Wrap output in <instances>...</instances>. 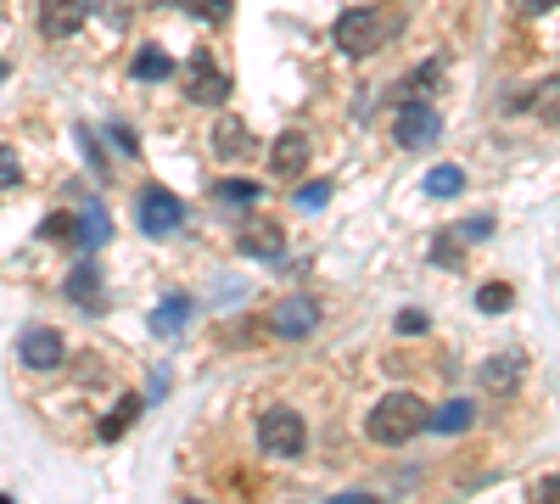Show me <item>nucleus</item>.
Masks as SVG:
<instances>
[{
    "mask_svg": "<svg viewBox=\"0 0 560 504\" xmlns=\"http://www.w3.org/2000/svg\"><path fill=\"white\" fill-rule=\"evenodd\" d=\"M392 12H376V6H353V12H342L336 17V28H331V40H336V51H348V56H370V51H381V40H392Z\"/></svg>",
    "mask_w": 560,
    "mask_h": 504,
    "instance_id": "obj_2",
    "label": "nucleus"
},
{
    "mask_svg": "<svg viewBox=\"0 0 560 504\" xmlns=\"http://www.w3.org/2000/svg\"><path fill=\"white\" fill-rule=\"evenodd\" d=\"M213 196L230 202V208H252V202H258V185H252V180H219V185H213Z\"/></svg>",
    "mask_w": 560,
    "mask_h": 504,
    "instance_id": "obj_22",
    "label": "nucleus"
},
{
    "mask_svg": "<svg viewBox=\"0 0 560 504\" xmlns=\"http://www.w3.org/2000/svg\"><path fill=\"white\" fill-rule=\"evenodd\" d=\"M532 107H538V118H544V124H560V73L532 90Z\"/></svg>",
    "mask_w": 560,
    "mask_h": 504,
    "instance_id": "obj_20",
    "label": "nucleus"
},
{
    "mask_svg": "<svg viewBox=\"0 0 560 504\" xmlns=\"http://www.w3.org/2000/svg\"><path fill=\"white\" fill-rule=\"evenodd\" d=\"M62 292H68L79 308H90V314H96V308H101V264H96V258H84V264L68 275V286H62Z\"/></svg>",
    "mask_w": 560,
    "mask_h": 504,
    "instance_id": "obj_14",
    "label": "nucleus"
},
{
    "mask_svg": "<svg viewBox=\"0 0 560 504\" xmlns=\"http://www.w3.org/2000/svg\"><path fill=\"white\" fill-rule=\"evenodd\" d=\"M236 252H241V258H280V224H269V219L241 224Z\"/></svg>",
    "mask_w": 560,
    "mask_h": 504,
    "instance_id": "obj_12",
    "label": "nucleus"
},
{
    "mask_svg": "<svg viewBox=\"0 0 560 504\" xmlns=\"http://www.w3.org/2000/svg\"><path fill=\"white\" fill-rule=\"evenodd\" d=\"M516 381H521V359H516V353H499V359H488V364H482V387H488L493 398H504V392H516Z\"/></svg>",
    "mask_w": 560,
    "mask_h": 504,
    "instance_id": "obj_15",
    "label": "nucleus"
},
{
    "mask_svg": "<svg viewBox=\"0 0 560 504\" xmlns=\"http://www.w3.org/2000/svg\"><path fill=\"white\" fill-rule=\"evenodd\" d=\"M532 504H560V476H538L532 482Z\"/></svg>",
    "mask_w": 560,
    "mask_h": 504,
    "instance_id": "obj_28",
    "label": "nucleus"
},
{
    "mask_svg": "<svg viewBox=\"0 0 560 504\" xmlns=\"http://www.w3.org/2000/svg\"><path fill=\"white\" fill-rule=\"evenodd\" d=\"M325 196H331V185H325V180H314V185H303V196H297V202H303V208L314 213V208H325Z\"/></svg>",
    "mask_w": 560,
    "mask_h": 504,
    "instance_id": "obj_29",
    "label": "nucleus"
},
{
    "mask_svg": "<svg viewBox=\"0 0 560 504\" xmlns=\"http://www.w3.org/2000/svg\"><path fill=\"white\" fill-rule=\"evenodd\" d=\"M90 17V0H40V34L45 40H68Z\"/></svg>",
    "mask_w": 560,
    "mask_h": 504,
    "instance_id": "obj_10",
    "label": "nucleus"
},
{
    "mask_svg": "<svg viewBox=\"0 0 560 504\" xmlns=\"http://www.w3.org/2000/svg\"><path fill=\"white\" fill-rule=\"evenodd\" d=\"M185 504H196V499H185Z\"/></svg>",
    "mask_w": 560,
    "mask_h": 504,
    "instance_id": "obj_36",
    "label": "nucleus"
},
{
    "mask_svg": "<svg viewBox=\"0 0 560 504\" xmlns=\"http://www.w3.org/2000/svg\"><path fill=\"white\" fill-rule=\"evenodd\" d=\"M269 163H275V174H286V180H297L308 168V135H297V129H286V135L275 140V152H269Z\"/></svg>",
    "mask_w": 560,
    "mask_h": 504,
    "instance_id": "obj_13",
    "label": "nucleus"
},
{
    "mask_svg": "<svg viewBox=\"0 0 560 504\" xmlns=\"http://www.w3.org/2000/svg\"><path fill=\"white\" fill-rule=\"evenodd\" d=\"M426 404H420L415 392H387L376 409H370V420H364V432L376 437V443H387V448H398V443H409V437L426 426Z\"/></svg>",
    "mask_w": 560,
    "mask_h": 504,
    "instance_id": "obj_1",
    "label": "nucleus"
},
{
    "mask_svg": "<svg viewBox=\"0 0 560 504\" xmlns=\"http://www.w3.org/2000/svg\"><path fill=\"white\" fill-rule=\"evenodd\" d=\"M191 297L185 292H174V297H163V303H157V314H152V331L157 336H180L185 331V320H191Z\"/></svg>",
    "mask_w": 560,
    "mask_h": 504,
    "instance_id": "obj_16",
    "label": "nucleus"
},
{
    "mask_svg": "<svg viewBox=\"0 0 560 504\" xmlns=\"http://www.w3.org/2000/svg\"><path fill=\"white\" fill-rule=\"evenodd\" d=\"M398 331H404V336H420V331H426V314H420V308H404V314H398Z\"/></svg>",
    "mask_w": 560,
    "mask_h": 504,
    "instance_id": "obj_31",
    "label": "nucleus"
},
{
    "mask_svg": "<svg viewBox=\"0 0 560 504\" xmlns=\"http://www.w3.org/2000/svg\"><path fill=\"white\" fill-rule=\"evenodd\" d=\"M140 415V398H124V404H118V415H112V420H101V437H107V443H112V437H124L129 432V420H135Z\"/></svg>",
    "mask_w": 560,
    "mask_h": 504,
    "instance_id": "obj_23",
    "label": "nucleus"
},
{
    "mask_svg": "<svg viewBox=\"0 0 560 504\" xmlns=\"http://www.w3.org/2000/svg\"><path fill=\"white\" fill-rule=\"evenodd\" d=\"M73 241H79L84 252H96V247H107V241H112V219H107V208H101L96 196H84L79 224H73Z\"/></svg>",
    "mask_w": 560,
    "mask_h": 504,
    "instance_id": "obj_11",
    "label": "nucleus"
},
{
    "mask_svg": "<svg viewBox=\"0 0 560 504\" xmlns=\"http://www.w3.org/2000/svg\"><path fill=\"white\" fill-rule=\"evenodd\" d=\"M180 12L202 17V23H224V17H230V0H180Z\"/></svg>",
    "mask_w": 560,
    "mask_h": 504,
    "instance_id": "obj_24",
    "label": "nucleus"
},
{
    "mask_svg": "<svg viewBox=\"0 0 560 504\" xmlns=\"http://www.w3.org/2000/svg\"><path fill=\"white\" fill-rule=\"evenodd\" d=\"M62 236L73 241V219H68V213H51V219L40 224V241H62Z\"/></svg>",
    "mask_w": 560,
    "mask_h": 504,
    "instance_id": "obj_27",
    "label": "nucleus"
},
{
    "mask_svg": "<svg viewBox=\"0 0 560 504\" xmlns=\"http://www.w3.org/2000/svg\"><path fill=\"white\" fill-rule=\"evenodd\" d=\"M460 191H465V174L454 163H443V168L426 174V196H437V202H448V196H460Z\"/></svg>",
    "mask_w": 560,
    "mask_h": 504,
    "instance_id": "obj_18",
    "label": "nucleus"
},
{
    "mask_svg": "<svg viewBox=\"0 0 560 504\" xmlns=\"http://www.w3.org/2000/svg\"><path fill=\"white\" fill-rule=\"evenodd\" d=\"M392 135H398V146H404V152H426V146L443 135V118H437V107H426V101H404V107H398V124H392Z\"/></svg>",
    "mask_w": 560,
    "mask_h": 504,
    "instance_id": "obj_4",
    "label": "nucleus"
},
{
    "mask_svg": "<svg viewBox=\"0 0 560 504\" xmlns=\"http://www.w3.org/2000/svg\"><path fill=\"white\" fill-rule=\"evenodd\" d=\"M258 443H264V454H275V460H292L308 443V420L297 415V409H264V415H258Z\"/></svg>",
    "mask_w": 560,
    "mask_h": 504,
    "instance_id": "obj_3",
    "label": "nucleus"
},
{
    "mask_svg": "<svg viewBox=\"0 0 560 504\" xmlns=\"http://www.w3.org/2000/svg\"><path fill=\"white\" fill-rule=\"evenodd\" d=\"M0 79H6V62H0Z\"/></svg>",
    "mask_w": 560,
    "mask_h": 504,
    "instance_id": "obj_34",
    "label": "nucleus"
},
{
    "mask_svg": "<svg viewBox=\"0 0 560 504\" xmlns=\"http://www.w3.org/2000/svg\"><path fill=\"white\" fill-rule=\"evenodd\" d=\"M129 73H135L140 84H152V79H168V73H174V62H168L163 45H140V51H135V68H129Z\"/></svg>",
    "mask_w": 560,
    "mask_h": 504,
    "instance_id": "obj_17",
    "label": "nucleus"
},
{
    "mask_svg": "<svg viewBox=\"0 0 560 504\" xmlns=\"http://www.w3.org/2000/svg\"><path fill=\"white\" fill-rule=\"evenodd\" d=\"M510 303H516V286H504V280H488V286L476 292V308H482V314H504Z\"/></svg>",
    "mask_w": 560,
    "mask_h": 504,
    "instance_id": "obj_21",
    "label": "nucleus"
},
{
    "mask_svg": "<svg viewBox=\"0 0 560 504\" xmlns=\"http://www.w3.org/2000/svg\"><path fill=\"white\" fill-rule=\"evenodd\" d=\"M471 420H476V409L465 404V398H454V404H443L432 420H426V426H437V432H465Z\"/></svg>",
    "mask_w": 560,
    "mask_h": 504,
    "instance_id": "obj_19",
    "label": "nucleus"
},
{
    "mask_svg": "<svg viewBox=\"0 0 560 504\" xmlns=\"http://www.w3.org/2000/svg\"><path fill=\"white\" fill-rule=\"evenodd\" d=\"M185 96L202 101V107H219V101L230 96V79H224V68H219V56L213 51L191 56V68H185Z\"/></svg>",
    "mask_w": 560,
    "mask_h": 504,
    "instance_id": "obj_6",
    "label": "nucleus"
},
{
    "mask_svg": "<svg viewBox=\"0 0 560 504\" xmlns=\"http://www.w3.org/2000/svg\"><path fill=\"white\" fill-rule=\"evenodd\" d=\"M185 224V202L174 191H163V185H146L140 191V230L146 236H174Z\"/></svg>",
    "mask_w": 560,
    "mask_h": 504,
    "instance_id": "obj_5",
    "label": "nucleus"
},
{
    "mask_svg": "<svg viewBox=\"0 0 560 504\" xmlns=\"http://www.w3.org/2000/svg\"><path fill=\"white\" fill-rule=\"evenodd\" d=\"M275 331L286 336V342H303V336L320 331V303L308 292H292V297H280L275 303Z\"/></svg>",
    "mask_w": 560,
    "mask_h": 504,
    "instance_id": "obj_8",
    "label": "nucleus"
},
{
    "mask_svg": "<svg viewBox=\"0 0 560 504\" xmlns=\"http://www.w3.org/2000/svg\"><path fill=\"white\" fill-rule=\"evenodd\" d=\"M96 12L107 17L112 28H124V23H129V12H135V0H96Z\"/></svg>",
    "mask_w": 560,
    "mask_h": 504,
    "instance_id": "obj_26",
    "label": "nucleus"
},
{
    "mask_svg": "<svg viewBox=\"0 0 560 504\" xmlns=\"http://www.w3.org/2000/svg\"><path fill=\"white\" fill-rule=\"evenodd\" d=\"M107 140H112V146H118V152H124V157H140L135 135H129V129H124V124H112V129H107Z\"/></svg>",
    "mask_w": 560,
    "mask_h": 504,
    "instance_id": "obj_30",
    "label": "nucleus"
},
{
    "mask_svg": "<svg viewBox=\"0 0 560 504\" xmlns=\"http://www.w3.org/2000/svg\"><path fill=\"white\" fill-rule=\"evenodd\" d=\"M0 504H12V499H6V493H0Z\"/></svg>",
    "mask_w": 560,
    "mask_h": 504,
    "instance_id": "obj_35",
    "label": "nucleus"
},
{
    "mask_svg": "<svg viewBox=\"0 0 560 504\" xmlns=\"http://www.w3.org/2000/svg\"><path fill=\"white\" fill-rule=\"evenodd\" d=\"M17 359H23L28 370H56V364L68 359V342H62V331H51V325H28V331L17 336Z\"/></svg>",
    "mask_w": 560,
    "mask_h": 504,
    "instance_id": "obj_7",
    "label": "nucleus"
},
{
    "mask_svg": "<svg viewBox=\"0 0 560 504\" xmlns=\"http://www.w3.org/2000/svg\"><path fill=\"white\" fill-rule=\"evenodd\" d=\"M516 12H527V17H538V12H549V6H560V0H510Z\"/></svg>",
    "mask_w": 560,
    "mask_h": 504,
    "instance_id": "obj_32",
    "label": "nucleus"
},
{
    "mask_svg": "<svg viewBox=\"0 0 560 504\" xmlns=\"http://www.w3.org/2000/svg\"><path fill=\"white\" fill-rule=\"evenodd\" d=\"M258 152V135H252L247 118H236V112H224L219 124H213V157H224V163H241V157Z\"/></svg>",
    "mask_w": 560,
    "mask_h": 504,
    "instance_id": "obj_9",
    "label": "nucleus"
},
{
    "mask_svg": "<svg viewBox=\"0 0 560 504\" xmlns=\"http://www.w3.org/2000/svg\"><path fill=\"white\" fill-rule=\"evenodd\" d=\"M17 180H23V163H17L12 146H0V191H12Z\"/></svg>",
    "mask_w": 560,
    "mask_h": 504,
    "instance_id": "obj_25",
    "label": "nucleus"
},
{
    "mask_svg": "<svg viewBox=\"0 0 560 504\" xmlns=\"http://www.w3.org/2000/svg\"><path fill=\"white\" fill-rule=\"evenodd\" d=\"M331 504H376L370 493H342V499H331Z\"/></svg>",
    "mask_w": 560,
    "mask_h": 504,
    "instance_id": "obj_33",
    "label": "nucleus"
}]
</instances>
